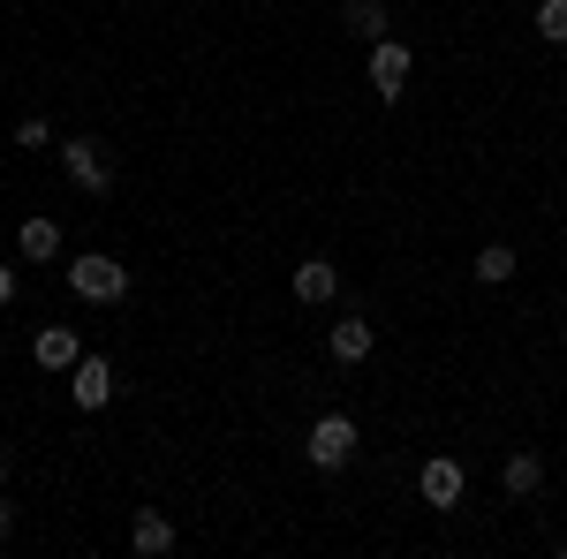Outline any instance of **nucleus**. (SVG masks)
Masks as SVG:
<instances>
[{
	"instance_id": "1",
	"label": "nucleus",
	"mask_w": 567,
	"mask_h": 559,
	"mask_svg": "<svg viewBox=\"0 0 567 559\" xmlns=\"http://www.w3.org/2000/svg\"><path fill=\"white\" fill-rule=\"evenodd\" d=\"M69 296L76 302H122L130 296V265L122 258H106V250H84V258H69Z\"/></svg>"
},
{
	"instance_id": "2",
	"label": "nucleus",
	"mask_w": 567,
	"mask_h": 559,
	"mask_svg": "<svg viewBox=\"0 0 567 559\" xmlns=\"http://www.w3.org/2000/svg\"><path fill=\"white\" fill-rule=\"evenodd\" d=\"M355 446H363V431H355V416H341V408H326L318 424H310L303 438V454H310V469H326V476H341L355 462Z\"/></svg>"
},
{
	"instance_id": "3",
	"label": "nucleus",
	"mask_w": 567,
	"mask_h": 559,
	"mask_svg": "<svg viewBox=\"0 0 567 559\" xmlns=\"http://www.w3.org/2000/svg\"><path fill=\"white\" fill-rule=\"evenodd\" d=\"M61 174H69L84 197H106V189H114V159H106L99 136H69V144H61Z\"/></svg>"
},
{
	"instance_id": "4",
	"label": "nucleus",
	"mask_w": 567,
	"mask_h": 559,
	"mask_svg": "<svg viewBox=\"0 0 567 559\" xmlns=\"http://www.w3.org/2000/svg\"><path fill=\"white\" fill-rule=\"evenodd\" d=\"M409 69H416V53H409V45L393 39V31H386L379 45H371V61H363V76H371V91H379L386 106L401 99V91H409Z\"/></svg>"
},
{
	"instance_id": "5",
	"label": "nucleus",
	"mask_w": 567,
	"mask_h": 559,
	"mask_svg": "<svg viewBox=\"0 0 567 559\" xmlns=\"http://www.w3.org/2000/svg\"><path fill=\"white\" fill-rule=\"evenodd\" d=\"M416 491H424V507L454 515V507H462V491H470V469H462L454 454H432V462L416 469Z\"/></svg>"
},
{
	"instance_id": "6",
	"label": "nucleus",
	"mask_w": 567,
	"mask_h": 559,
	"mask_svg": "<svg viewBox=\"0 0 567 559\" xmlns=\"http://www.w3.org/2000/svg\"><path fill=\"white\" fill-rule=\"evenodd\" d=\"M69 401H76V408H106V401H114V363H106V355H76V371H69Z\"/></svg>"
},
{
	"instance_id": "7",
	"label": "nucleus",
	"mask_w": 567,
	"mask_h": 559,
	"mask_svg": "<svg viewBox=\"0 0 567 559\" xmlns=\"http://www.w3.org/2000/svg\"><path fill=\"white\" fill-rule=\"evenodd\" d=\"M371 348H379V325H371V318H355V310L326 325V355H333V363H363Z\"/></svg>"
},
{
	"instance_id": "8",
	"label": "nucleus",
	"mask_w": 567,
	"mask_h": 559,
	"mask_svg": "<svg viewBox=\"0 0 567 559\" xmlns=\"http://www.w3.org/2000/svg\"><path fill=\"white\" fill-rule=\"evenodd\" d=\"M130 545L144 559H167V552H175V521H167V507H136V515H130Z\"/></svg>"
},
{
	"instance_id": "9",
	"label": "nucleus",
	"mask_w": 567,
	"mask_h": 559,
	"mask_svg": "<svg viewBox=\"0 0 567 559\" xmlns=\"http://www.w3.org/2000/svg\"><path fill=\"white\" fill-rule=\"evenodd\" d=\"M288 288H296V302H310V310H326V302L341 296V265H326V258H303V265H296V280H288Z\"/></svg>"
},
{
	"instance_id": "10",
	"label": "nucleus",
	"mask_w": 567,
	"mask_h": 559,
	"mask_svg": "<svg viewBox=\"0 0 567 559\" xmlns=\"http://www.w3.org/2000/svg\"><path fill=\"white\" fill-rule=\"evenodd\" d=\"M31 355H39V371H76V355H84V341H76V325H39V341H31Z\"/></svg>"
},
{
	"instance_id": "11",
	"label": "nucleus",
	"mask_w": 567,
	"mask_h": 559,
	"mask_svg": "<svg viewBox=\"0 0 567 559\" xmlns=\"http://www.w3.org/2000/svg\"><path fill=\"white\" fill-rule=\"evenodd\" d=\"M499 491H507V499H537V491H545V454H507V469H499Z\"/></svg>"
},
{
	"instance_id": "12",
	"label": "nucleus",
	"mask_w": 567,
	"mask_h": 559,
	"mask_svg": "<svg viewBox=\"0 0 567 559\" xmlns=\"http://www.w3.org/2000/svg\"><path fill=\"white\" fill-rule=\"evenodd\" d=\"M16 250H23V265H53V258H61V227L31 213L23 227H16Z\"/></svg>"
},
{
	"instance_id": "13",
	"label": "nucleus",
	"mask_w": 567,
	"mask_h": 559,
	"mask_svg": "<svg viewBox=\"0 0 567 559\" xmlns=\"http://www.w3.org/2000/svg\"><path fill=\"white\" fill-rule=\"evenodd\" d=\"M341 23H349V39H363V45H379L393 31L386 0H349V8H341Z\"/></svg>"
},
{
	"instance_id": "14",
	"label": "nucleus",
	"mask_w": 567,
	"mask_h": 559,
	"mask_svg": "<svg viewBox=\"0 0 567 559\" xmlns=\"http://www.w3.org/2000/svg\"><path fill=\"white\" fill-rule=\"evenodd\" d=\"M470 272H477L484 288H507V280H515V272H523V258H515V250H507V242H484L477 258H470Z\"/></svg>"
},
{
	"instance_id": "15",
	"label": "nucleus",
	"mask_w": 567,
	"mask_h": 559,
	"mask_svg": "<svg viewBox=\"0 0 567 559\" xmlns=\"http://www.w3.org/2000/svg\"><path fill=\"white\" fill-rule=\"evenodd\" d=\"M529 23H537V39H545V45H567V0H537Z\"/></svg>"
},
{
	"instance_id": "16",
	"label": "nucleus",
	"mask_w": 567,
	"mask_h": 559,
	"mask_svg": "<svg viewBox=\"0 0 567 559\" xmlns=\"http://www.w3.org/2000/svg\"><path fill=\"white\" fill-rule=\"evenodd\" d=\"M16 144H23V152H45V144H53V122H45V114H23V122H16Z\"/></svg>"
},
{
	"instance_id": "17",
	"label": "nucleus",
	"mask_w": 567,
	"mask_h": 559,
	"mask_svg": "<svg viewBox=\"0 0 567 559\" xmlns=\"http://www.w3.org/2000/svg\"><path fill=\"white\" fill-rule=\"evenodd\" d=\"M0 302H16V265L0 258Z\"/></svg>"
},
{
	"instance_id": "18",
	"label": "nucleus",
	"mask_w": 567,
	"mask_h": 559,
	"mask_svg": "<svg viewBox=\"0 0 567 559\" xmlns=\"http://www.w3.org/2000/svg\"><path fill=\"white\" fill-rule=\"evenodd\" d=\"M8 537H16V507L0 499V545H8Z\"/></svg>"
},
{
	"instance_id": "19",
	"label": "nucleus",
	"mask_w": 567,
	"mask_h": 559,
	"mask_svg": "<svg viewBox=\"0 0 567 559\" xmlns=\"http://www.w3.org/2000/svg\"><path fill=\"white\" fill-rule=\"evenodd\" d=\"M0 484H8V454H0Z\"/></svg>"
},
{
	"instance_id": "20",
	"label": "nucleus",
	"mask_w": 567,
	"mask_h": 559,
	"mask_svg": "<svg viewBox=\"0 0 567 559\" xmlns=\"http://www.w3.org/2000/svg\"><path fill=\"white\" fill-rule=\"evenodd\" d=\"M560 91H567V84H560Z\"/></svg>"
}]
</instances>
